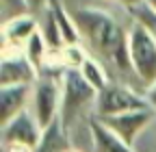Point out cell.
Segmentation results:
<instances>
[{"label":"cell","mask_w":156,"mask_h":152,"mask_svg":"<svg viewBox=\"0 0 156 152\" xmlns=\"http://www.w3.org/2000/svg\"><path fill=\"white\" fill-rule=\"evenodd\" d=\"M39 28L33 13L13 17L9 22H2V48H20L24 50L30 35Z\"/></svg>","instance_id":"cell-10"},{"label":"cell","mask_w":156,"mask_h":152,"mask_svg":"<svg viewBox=\"0 0 156 152\" xmlns=\"http://www.w3.org/2000/svg\"><path fill=\"white\" fill-rule=\"evenodd\" d=\"M89 130H91V139H93V150L95 152H136L134 146L124 141L98 115L93 120H89Z\"/></svg>","instance_id":"cell-11"},{"label":"cell","mask_w":156,"mask_h":152,"mask_svg":"<svg viewBox=\"0 0 156 152\" xmlns=\"http://www.w3.org/2000/svg\"><path fill=\"white\" fill-rule=\"evenodd\" d=\"M61 102H63V85L61 78L50 72H41L33 85V113L44 128L50 126L61 115Z\"/></svg>","instance_id":"cell-4"},{"label":"cell","mask_w":156,"mask_h":152,"mask_svg":"<svg viewBox=\"0 0 156 152\" xmlns=\"http://www.w3.org/2000/svg\"><path fill=\"white\" fill-rule=\"evenodd\" d=\"M24 52H26V56L30 59V63H33V65L39 70V74H41V72L46 70L48 56H50V46H48L46 37H44V33L39 31V28H37V31L30 35V39L26 42Z\"/></svg>","instance_id":"cell-14"},{"label":"cell","mask_w":156,"mask_h":152,"mask_svg":"<svg viewBox=\"0 0 156 152\" xmlns=\"http://www.w3.org/2000/svg\"><path fill=\"white\" fill-rule=\"evenodd\" d=\"M61 85H63V102H61V120L65 128L74 124L76 118H80L85 107H95L98 89L83 76L78 67H65L61 72Z\"/></svg>","instance_id":"cell-2"},{"label":"cell","mask_w":156,"mask_h":152,"mask_svg":"<svg viewBox=\"0 0 156 152\" xmlns=\"http://www.w3.org/2000/svg\"><path fill=\"white\" fill-rule=\"evenodd\" d=\"M154 118H156V111L150 107V109H136V111L119 113V115H104L100 120L111 130H115L124 141H128L130 146H136L141 135L152 126Z\"/></svg>","instance_id":"cell-6"},{"label":"cell","mask_w":156,"mask_h":152,"mask_svg":"<svg viewBox=\"0 0 156 152\" xmlns=\"http://www.w3.org/2000/svg\"><path fill=\"white\" fill-rule=\"evenodd\" d=\"M44 135V126L39 124L35 113L24 109L13 120L2 124V143H24L35 148Z\"/></svg>","instance_id":"cell-8"},{"label":"cell","mask_w":156,"mask_h":152,"mask_svg":"<svg viewBox=\"0 0 156 152\" xmlns=\"http://www.w3.org/2000/svg\"><path fill=\"white\" fill-rule=\"evenodd\" d=\"M128 11H130V15H132V20L139 22L141 26H145V28L150 31V35L156 39V11L145 2V0H143L141 5H136V7H130Z\"/></svg>","instance_id":"cell-16"},{"label":"cell","mask_w":156,"mask_h":152,"mask_svg":"<svg viewBox=\"0 0 156 152\" xmlns=\"http://www.w3.org/2000/svg\"><path fill=\"white\" fill-rule=\"evenodd\" d=\"M37 78H39V70L30 63L24 50L2 48L0 85H35Z\"/></svg>","instance_id":"cell-7"},{"label":"cell","mask_w":156,"mask_h":152,"mask_svg":"<svg viewBox=\"0 0 156 152\" xmlns=\"http://www.w3.org/2000/svg\"><path fill=\"white\" fill-rule=\"evenodd\" d=\"M136 109H150L147 96H141V93H136V89L117 83H108L102 91H98V100L93 107L98 118L119 115V113H128Z\"/></svg>","instance_id":"cell-5"},{"label":"cell","mask_w":156,"mask_h":152,"mask_svg":"<svg viewBox=\"0 0 156 152\" xmlns=\"http://www.w3.org/2000/svg\"><path fill=\"white\" fill-rule=\"evenodd\" d=\"M145 2H147V5H150V7H152V9L156 11V0H145Z\"/></svg>","instance_id":"cell-22"},{"label":"cell","mask_w":156,"mask_h":152,"mask_svg":"<svg viewBox=\"0 0 156 152\" xmlns=\"http://www.w3.org/2000/svg\"><path fill=\"white\" fill-rule=\"evenodd\" d=\"M72 15L78 24L83 39L89 44L91 50H95L98 56H102L106 63H111L115 70L124 74L134 72L128 52V33L111 13L93 7H80Z\"/></svg>","instance_id":"cell-1"},{"label":"cell","mask_w":156,"mask_h":152,"mask_svg":"<svg viewBox=\"0 0 156 152\" xmlns=\"http://www.w3.org/2000/svg\"><path fill=\"white\" fill-rule=\"evenodd\" d=\"M48 7L54 15V22L58 28V35L65 46H74V44H80L83 35L78 31V24L74 20V15L67 11V7L63 5V0H48Z\"/></svg>","instance_id":"cell-12"},{"label":"cell","mask_w":156,"mask_h":152,"mask_svg":"<svg viewBox=\"0 0 156 152\" xmlns=\"http://www.w3.org/2000/svg\"><path fill=\"white\" fill-rule=\"evenodd\" d=\"M33 13L30 2L28 0H0V15H2V22H9L13 17Z\"/></svg>","instance_id":"cell-17"},{"label":"cell","mask_w":156,"mask_h":152,"mask_svg":"<svg viewBox=\"0 0 156 152\" xmlns=\"http://www.w3.org/2000/svg\"><path fill=\"white\" fill-rule=\"evenodd\" d=\"M83 72V76L98 89V91H102L106 85H108V76H106V72H104V67L98 63L95 59H91V56H87V59L83 61V65L78 67Z\"/></svg>","instance_id":"cell-15"},{"label":"cell","mask_w":156,"mask_h":152,"mask_svg":"<svg viewBox=\"0 0 156 152\" xmlns=\"http://www.w3.org/2000/svg\"><path fill=\"white\" fill-rule=\"evenodd\" d=\"M145 96H147V102H150V107L156 111V81H154L152 85H147V93H145Z\"/></svg>","instance_id":"cell-19"},{"label":"cell","mask_w":156,"mask_h":152,"mask_svg":"<svg viewBox=\"0 0 156 152\" xmlns=\"http://www.w3.org/2000/svg\"><path fill=\"white\" fill-rule=\"evenodd\" d=\"M128 52L136 78L152 85L156 81V39L139 22H134L128 31Z\"/></svg>","instance_id":"cell-3"},{"label":"cell","mask_w":156,"mask_h":152,"mask_svg":"<svg viewBox=\"0 0 156 152\" xmlns=\"http://www.w3.org/2000/svg\"><path fill=\"white\" fill-rule=\"evenodd\" d=\"M115 2H119V5H124L126 9H130V7H136V5H141L143 0H115Z\"/></svg>","instance_id":"cell-20"},{"label":"cell","mask_w":156,"mask_h":152,"mask_svg":"<svg viewBox=\"0 0 156 152\" xmlns=\"http://www.w3.org/2000/svg\"><path fill=\"white\" fill-rule=\"evenodd\" d=\"M33 85H0V124H7L17 113L28 109Z\"/></svg>","instance_id":"cell-9"},{"label":"cell","mask_w":156,"mask_h":152,"mask_svg":"<svg viewBox=\"0 0 156 152\" xmlns=\"http://www.w3.org/2000/svg\"><path fill=\"white\" fill-rule=\"evenodd\" d=\"M5 152H33L35 148L30 146H24V143H2Z\"/></svg>","instance_id":"cell-18"},{"label":"cell","mask_w":156,"mask_h":152,"mask_svg":"<svg viewBox=\"0 0 156 152\" xmlns=\"http://www.w3.org/2000/svg\"><path fill=\"white\" fill-rule=\"evenodd\" d=\"M72 148V141H69V132L58 115L50 126L44 128V135L39 139V143L35 146L33 152H67Z\"/></svg>","instance_id":"cell-13"},{"label":"cell","mask_w":156,"mask_h":152,"mask_svg":"<svg viewBox=\"0 0 156 152\" xmlns=\"http://www.w3.org/2000/svg\"><path fill=\"white\" fill-rule=\"evenodd\" d=\"M152 126H154V128H156V118H154V122H152Z\"/></svg>","instance_id":"cell-24"},{"label":"cell","mask_w":156,"mask_h":152,"mask_svg":"<svg viewBox=\"0 0 156 152\" xmlns=\"http://www.w3.org/2000/svg\"><path fill=\"white\" fill-rule=\"evenodd\" d=\"M28 2H30V9H33V11H37V9L46 7V5H48V0H28Z\"/></svg>","instance_id":"cell-21"},{"label":"cell","mask_w":156,"mask_h":152,"mask_svg":"<svg viewBox=\"0 0 156 152\" xmlns=\"http://www.w3.org/2000/svg\"><path fill=\"white\" fill-rule=\"evenodd\" d=\"M67 152H78V150H74V148H69V150H67Z\"/></svg>","instance_id":"cell-23"}]
</instances>
